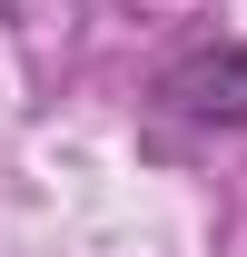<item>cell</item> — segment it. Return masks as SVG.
<instances>
[{
  "mask_svg": "<svg viewBox=\"0 0 247 257\" xmlns=\"http://www.w3.org/2000/svg\"><path fill=\"white\" fill-rule=\"evenodd\" d=\"M149 99L178 128H247V40H208V50L168 60Z\"/></svg>",
  "mask_w": 247,
  "mask_h": 257,
  "instance_id": "1",
  "label": "cell"
}]
</instances>
